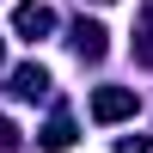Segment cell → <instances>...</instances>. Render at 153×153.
Returning a JSON list of instances; mask_svg holds the SVG:
<instances>
[{
    "instance_id": "6da1fadb",
    "label": "cell",
    "mask_w": 153,
    "mask_h": 153,
    "mask_svg": "<svg viewBox=\"0 0 153 153\" xmlns=\"http://www.w3.org/2000/svg\"><path fill=\"white\" fill-rule=\"evenodd\" d=\"M92 117H98V123L135 117V92H129V86H98V92H92Z\"/></svg>"
},
{
    "instance_id": "7a4b0ae2",
    "label": "cell",
    "mask_w": 153,
    "mask_h": 153,
    "mask_svg": "<svg viewBox=\"0 0 153 153\" xmlns=\"http://www.w3.org/2000/svg\"><path fill=\"white\" fill-rule=\"evenodd\" d=\"M12 31H19V37H49V31H55V12H49L43 0H25V6L12 12Z\"/></svg>"
},
{
    "instance_id": "3957f363",
    "label": "cell",
    "mask_w": 153,
    "mask_h": 153,
    "mask_svg": "<svg viewBox=\"0 0 153 153\" xmlns=\"http://www.w3.org/2000/svg\"><path fill=\"white\" fill-rule=\"evenodd\" d=\"M12 92L19 98H43L49 92V74L37 68V61H25V68H12Z\"/></svg>"
},
{
    "instance_id": "277c9868",
    "label": "cell",
    "mask_w": 153,
    "mask_h": 153,
    "mask_svg": "<svg viewBox=\"0 0 153 153\" xmlns=\"http://www.w3.org/2000/svg\"><path fill=\"white\" fill-rule=\"evenodd\" d=\"M74 49H80L86 61H98V55H104V31H98V25H86V19H80V25H74Z\"/></svg>"
},
{
    "instance_id": "5b68a950",
    "label": "cell",
    "mask_w": 153,
    "mask_h": 153,
    "mask_svg": "<svg viewBox=\"0 0 153 153\" xmlns=\"http://www.w3.org/2000/svg\"><path fill=\"white\" fill-rule=\"evenodd\" d=\"M74 141V123L68 117H49V129H43V147H68Z\"/></svg>"
},
{
    "instance_id": "8992f818",
    "label": "cell",
    "mask_w": 153,
    "mask_h": 153,
    "mask_svg": "<svg viewBox=\"0 0 153 153\" xmlns=\"http://www.w3.org/2000/svg\"><path fill=\"white\" fill-rule=\"evenodd\" d=\"M0 153H19V129H12L6 117H0Z\"/></svg>"
},
{
    "instance_id": "52a82bcc",
    "label": "cell",
    "mask_w": 153,
    "mask_h": 153,
    "mask_svg": "<svg viewBox=\"0 0 153 153\" xmlns=\"http://www.w3.org/2000/svg\"><path fill=\"white\" fill-rule=\"evenodd\" d=\"M117 153H147V135H129V141H117Z\"/></svg>"
},
{
    "instance_id": "ba28073f",
    "label": "cell",
    "mask_w": 153,
    "mask_h": 153,
    "mask_svg": "<svg viewBox=\"0 0 153 153\" xmlns=\"http://www.w3.org/2000/svg\"><path fill=\"white\" fill-rule=\"evenodd\" d=\"M98 6H110V0H98Z\"/></svg>"
},
{
    "instance_id": "9c48e42d",
    "label": "cell",
    "mask_w": 153,
    "mask_h": 153,
    "mask_svg": "<svg viewBox=\"0 0 153 153\" xmlns=\"http://www.w3.org/2000/svg\"><path fill=\"white\" fill-rule=\"evenodd\" d=\"M0 55H6V49H0Z\"/></svg>"
}]
</instances>
